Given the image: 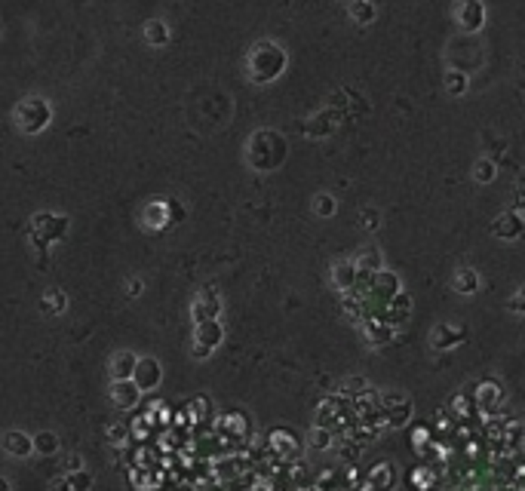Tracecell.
Returning <instances> with one entry per match:
<instances>
[{
  "instance_id": "cell-30",
  "label": "cell",
  "mask_w": 525,
  "mask_h": 491,
  "mask_svg": "<svg viewBox=\"0 0 525 491\" xmlns=\"http://www.w3.org/2000/svg\"><path fill=\"white\" fill-rule=\"evenodd\" d=\"M467 74L464 71H449L445 74V92H449V96H464L467 92Z\"/></svg>"
},
{
  "instance_id": "cell-10",
  "label": "cell",
  "mask_w": 525,
  "mask_h": 491,
  "mask_svg": "<svg viewBox=\"0 0 525 491\" xmlns=\"http://www.w3.org/2000/svg\"><path fill=\"white\" fill-rule=\"evenodd\" d=\"M221 295L212 286H203L197 292L194 304H191V317L194 322H206V319H221Z\"/></svg>"
},
{
  "instance_id": "cell-34",
  "label": "cell",
  "mask_w": 525,
  "mask_h": 491,
  "mask_svg": "<svg viewBox=\"0 0 525 491\" xmlns=\"http://www.w3.org/2000/svg\"><path fill=\"white\" fill-rule=\"evenodd\" d=\"M71 485H74V491H89V488H92V476H89L87 470L71 473Z\"/></svg>"
},
{
  "instance_id": "cell-7",
  "label": "cell",
  "mask_w": 525,
  "mask_h": 491,
  "mask_svg": "<svg viewBox=\"0 0 525 491\" xmlns=\"http://www.w3.org/2000/svg\"><path fill=\"white\" fill-rule=\"evenodd\" d=\"M344 120H347L344 111H338V107H323L320 114H313V117L304 120V135L307 138H326V135L335 133Z\"/></svg>"
},
{
  "instance_id": "cell-39",
  "label": "cell",
  "mask_w": 525,
  "mask_h": 491,
  "mask_svg": "<svg viewBox=\"0 0 525 491\" xmlns=\"http://www.w3.org/2000/svg\"><path fill=\"white\" fill-rule=\"evenodd\" d=\"M0 485H3V491H10V482H6V479H3V482H0Z\"/></svg>"
},
{
  "instance_id": "cell-35",
  "label": "cell",
  "mask_w": 525,
  "mask_h": 491,
  "mask_svg": "<svg viewBox=\"0 0 525 491\" xmlns=\"http://www.w3.org/2000/svg\"><path fill=\"white\" fill-rule=\"evenodd\" d=\"M61 467H65V476L80 473V470H83V458H80V455H68V458H65V464H61Z\"/></svg>"
},
{
  "instance_id": "cell-38",
  "label": "cell",
  "mask_w": 525,
  "mask_h": 491,
  "mask_svg": "<svg viewBox=\"0 0 525 491\" xmlns=\"http://www.w3.org/2000/svg\"><path fill=\"white\" fill-rule=\"evenodd\" d=\"M513 209L525 215V188H519V190L513 194Z\"/></svg>"
},
{
  "instance_id": "cell-8",
  "label": "cell",
  "mask_w": 525,
  "mask_h": 491,
  "mask_svg": "<svg viewBox=\"0 0 525 491\" xmlns=\"http://www.w3.org/2000/svg\"><path fill=\"white\" fill-rule=\"evenodd\" d=\"M381 411H384V421H387L393 430L406 427L408 421H412V402H408V396L399 393V390L381 396Z\"/></svg>"
},
{
  "instance_id": "cell-5",
  "label": "cell",
  "mask_w": 525,
  "mask_h": 491,
  "mask_svg": "<svg viewBox=\"0 0 525 491\" xmlns=\"http://www.w3.org/2000/svg\"><path fill=\"white\" fill-rule=\"evenodd\" d=\"M225 341V326L221 319H206L194 326V356L197 359H209L215 350Z\"/></svg>"
},
{
  "instance_id": "cell-26",
  "label": "cell",
  "mask_w": 525,
  "mask_h": 491,
  "mask_svg": "<svg viewBox=\"0 0 525 491\" xmlns=\"http://www.w3.org/2000/svg\"><path fill=\"white\" fill-rule=\"evenodd\" d=\"M56 451H59V436L52 433V430H40V433L34 436V455L50 458V455H56Z\"/></svg>"
},
{
  "instance_id": "cell-13",
  "label": "cell",
  "mask_w": 525,
  "mask_h": 491,
  "mask_svg": "<svg viewBox=\"0 0 525 491\" xmlns=\"http://www.w3.org/2000/svg\"><path fill=\"white\" fill-rule=\"evenodd\" d=\"M464 341H467V332L461 326H454V322H439V326L430 328V347L434 350L449 353L454 347H461Z\"/></svg>"
},
{
  "instance_id": "cell-24",
  "label": "cell",
  "mask_w": 525,
  "mask_h": 491,
  "mask_svg": "<svg viewBox=\"0 0 525 491\" xmlns=\"http://www.w3.org/2000/svg\"><path fill=\"white\" fill-rule=\"evenodd\" d=\"M169 40H172V31H169V25L163 19L145 22V43L148 46H166Z\"/></svg>"
},
{
  "instance_id": "cell-23",
  "label": "cell",
  "mask_w": 525,
  "mask_h": 491,
  "mask_svg": "<svg viewBox=\"0 0 525 491\" xmlns=\"http://www.w3.org/2000/svg\"><path fill=\"white\" fill-rule=\"evenodd\" d=\"M347 15H350L353 25H372L378 13L372 0H347Z\"/></svg>"
},
{
  "instance_id": "cell-20",
  "label": "cell",
  "mask_w": 525,
  "mask_h": 491,
  "mask_svg": "<svg viewBox=\"0 0 525 491\" xmlns=\"http://www.w3.org/2000/svg\"><path fill=\"white\" fill-rule=\"evenodd\" d=\"M142 221L151 230L169 227V225H172V209H169V199H154V203H148V209L142 212Z\"/></svg>"
},
{
  "instance_id": "cell-3",
  "label": "cell",
  "mask_w": 525,
  "mask_h": 491,
  "mask_svg": "<svg viewBox=\"0 0 525 491\" xmlns=\"http://www.w3.org/2000/svg\"><path fill=\"white\" fill-rule=\"evenodd\" d=\"M13 123L19 126V133L25 135H40L46 126L52 123V105L43 96H28L15 105Z\"/></svg>"
},
{
  "instance_id": "cell-15",
  "label": "cell",
  "mask_w": 525,
  "mask_h": 491,
  "mask_svg": "<svg viewBox=\"0 0 525 491\" xmlns=\"http://www.w3.org/2000/svg\"><path fill=\"white\" fill-rule=\"evenodd\" d=\"M480 289H482V276H480V271H476V267L461 264L458 271L452 273V292H454V295H461V298H473Z\"/></svg>"
},
{
  "instance_id": "cell-25",
  "label": "cell",
  "mask_w": 525,
  "mask_h": 491,
  "mask_svg": "<svg viewBox=\"0 0 525 491\" xmlns=\"http://www.w3.org/2000/svg\"><path fill=\"white\" fill-rule=\"evenodd\" d=\"M366 341L372 344V347H384L387 341H393V326H387L384 319L366 322Z\"/></svg>"
},
{
  "instance_id": "cell-1",
  "label": "cell",
  "mask_w": 525,
  "mask_h": 491,
  "mask_svg": "<svg viewBox=\"0 0 525 491\" xmlns=\"http://www.w3.org/2000/svg\"><path fill=\"white\" fill-rule=\"evenodd\" d=\"M286 65H289V56L276 40H258L246 52V77L256 86H267V83L280 80Z\"/></svg>"
},
{
  "instance_id": "cell-11",
  "label": "cell",
  "mask_w": 525,
  "mask_h": 491,
  "mask_svg": "<svg viewBox=\"0 0 525 491\" xmlns=\"http://www.w3.org/2000/svg\"><path fill=\"white\" fill-rule=\"evenodd\" d=\"M491 234H495L498 240H504V243H516V240H522V236H525V215H522V212H516V209L501 212L498 218L491 221Z\"/></svg>"
},
{
  "instance_id": "cell-9",
  "label": "cell",
  "mask_w": 525,
  "mask_h": 491,
  "mask_svg": "<svg viewBox=\"0 0 525 491\" xmlns=\"http://www.w3.org/2000/svg\"><path fill=\"white\" fill-rule=\"evenodd\" d=\"M397 295H403V282H399L397 273L381 271V273H372V276H369V298H372V301L387 307Z\"/></svg>"
},
{
  "instance_id": "cell-12",
  "label": "cell",
  "mask_w": 525,
  "mask_h": 491,
  "mask_svg": "<svg viewBox=\"0 0 525 491\" xmlns=\"http://www.w3.org/2000/svg\"><path fill=\"white\" fill-rule=\"evenodd\" d=\"M454 22L458 28H464L467 34H476L485 25V3L482 0H458L454 6Z\"/></svg>"
},
{
  "instance_id": "cell-28",
  "label": "cell",
  "mask_w": 525,
  "mask_h": 491,
  "mask_svg": "<svg viewBox=\"0 0 525 491\" xmlns=\"http://www.w3.org/2000/svg\"><path fill=\"white\" fill-rule=\"evenodd\" d=\"M311 206H313V215H320V218H332V215L338 212V203L332 194H316L311 199Z\"/></svg>"
},
{
  "instance_id": "cell-32",
  "label": "cell",
  "mask_w": 525,
  "mask_h": 491,
  "mask_svg": "<svg viewBox=\"0 0 525 491\" xmlns=\"http://www.w3.org/2000/svg\"><path fill=\"white\" fill-rule=\"evenodd\" d=\"M311 448H320V451H326L329 445H332V433H329V427H313L311 430Z\"/></svg>"
},
{
  "instance_id": "cell-19",
  "label": "cell",
  "mask_w": 525,
  "mask_h": 491,
  "mask_svg": "<svg viewBox=\"0 0 525 491\" xmlns=\"http://www.w3.org/2000/svg\"><path fill=\"white\" fill-rule=\"evenodd\" d=\"M3 451L13 458H28L34 455V436L22 433V430H6L3 433Z\"/></svg>"
},
{
  "instance_id": "cell-27",
  "label": "cell",
  "mask_w": 525,
  "mask_h": 491,
  "mask_svg": "<svg viewBox=\"0 0 525 491\" xmlns=\"http://www.w3.org/2000/svg\"><path fill=\"white\" fill-rule=\"evenodd\" d=\"M495 175H498L495 160H491V157H480V160H476V166H473V181L476 184H491V181H495Z\"/></svg>"
},
{
  "instance_id": "cell-2",
  "label": "cell",
  "mask_w": 525,
  "mask_h": 491,
  "mask_svg": "<svg viewBox=\"0 0 525 491\" xmlns=\"http://www.w3.org/2000/svg\"><path fill=\"white\" fill-rule=\"evenodd\" d=\"M286 153H289V144H286V138L276 129H256L249 135V142H246V163L256 172H274V169H280Z\"/></svg>"
},
{
  "instance_id": "cell-14",
  "label": "cell",
  "mask_w": 525,
  "mask_h": 491,
  "mask_svg": "<svg viewBox=\"0 0 525 491\" xmlns=\"http://www.w3.org/2000/svg\"><path fill=\"white\" fill-rule=\"evenodd\" d=\"M138 390L142 393H151V390L160 387V381H163V365H160L157 356H142L138 359V368H135V378Z\"/></svg>"
},
{
  "instance_id": "cell-16",
  "label": "cell",
  "mask_w": 525,
  "mask_h": 491,
  "mask_svg": "<svg viewBox=\"0 0 525 491\" xmlns=\"http://www.w3.org/2000/svg\"><path fill=\"white\" fill-rule=\"evenodd\" d=\"M138 359L133 350H117L111 356V363H108V375H111V381H133L135 378V368H138Z\"/></svg>"
},
{
  "instance_id": "cell-33",
  "label": "cell",
  "mask_w": 525,
  "mask_h": 491,
  "mask_svg": "<svg viewBox=\"0 0 525 491\" xmlns=\"http://www.w3.org/2000/svg\"><path fill=\"white\" fill-rule=\"evenodd\" d=\"M507 310L516 313V317H525V282L513 292L510 298H507Z\"/></svg>"
},
{
  "instance_id": "cell-21",
  "label": "cell",
  "mask_w": 525,
  "mask_h": 491,
  "mask_svg": "<svg viewBox=\"0 0 525 491\" xmlns=\"http://www.w3.org/2000/svg\"><path fill=\"white\" fill-rule=\"evenodd\" d=\"M408 317H412V298H408L406 292H403V295L393 298V301H390L387 307H384V313H381V319L387 322V326H393V328L403 326V322H406Z\"/></svg>"
},
{
  "instance_id": "cell-36",
  "label": "cell",
  "mask_w": 525,
  "mask_h": 491,
  "mask_svg": "<svg viewBox=\"0 0 525 491\" xmlns=\"http://www.w3.org/2000/svg\"><path fill=\"white\" fill-rule=\"evenodd\" d=\"M145 292V280L142 276H129V282H126V295L129 298H138Z\"/></svg>"
},
{
  "instance_id": "cell-29",
  "label": "cell",
  "mask_w": 525,
  "mask_h": 491,
  "mask_svg": "<svg viewBox=\"0 0 525 491\" xmlns=\"http://www.w3.org/2000/svg\"><path fill=\"white\" fill-rule=\"evenodd\" d=\"M357 221H360L362 230H369V234H372V230L381 227V212H378L375 206H362L360 215H357Z\"/></svg>"
},
{
  "instance_id": "cell-37",
  "label": "cell",
  "mask_w": 525,
  "mask_h": 491,
  "mask_svg": "<svg viewBox=\"0 0 525 491\" xmlns=\"http://www.w3.org/2000/svg\"><path fill=\"white\" fill-rule=\"evenodd\" d=\"M50 491H74L71 476H56V479L50 482Z\"/></svg>"
},
{
  "instance_id": "cell-6",
  "label": "cell",
  "mask_w": 525,
  "mask_h": 491,
  "mask_svg": "<svg viewBox=\"0 0 525 491\" xmlns=\"http://www.w3.org/2000/svg\"><path fill=\"white\" fill-rule=\"evenodd\" d=\"M360 264L357 258H338L329 264V282L335 292H341V295H347V292L357 289V280H360Z\"/></svg>"
},
{
  "instance_id": "cell-31",
  "label": "cell",
  "mask_w": 525,
  "mask_h": 491,
  "mask_svg": "<svg viewBox=\"0 0 525 491\" xmlns=\"http://www.w3.org/2000/svg\"><path fill=\"white\" fill-rule=\"evenodd\" d=\"M476 399H480L482 405H498L501 402V387L495 381H485V384H480V390H476Z\"/></svg>"
},
{
  "instance_id": "cell-22",
  "label": "cell",
  "mask_w": 525,
  "mask_h": 491,
  "mask_svg": "<svg viewBox=\"0 0 525 491\" xmlns=\"http://www.w3.org/2000/svg\"><path fill=\"white\" fill-rule=\"evenodd\" d=\"M357 264H360V271L362 273H381L384 271V255H381V249L378 245H362V249L357 252Z\"/></svg>"
},
{
  "instance_id": "cell-4",
  "label": "cell",
  "mask_w": 525,
  "mask_h": 491,
  "mask_svg": "<svg viewBox=\"0 0 525 491\" xmlns=\"http://www.w3.org/2000/svg\"><path fill=\"white\" fill-rule=\"evenodd\" d=\"M68 227H71L68 215H59V212H37L34 218L28 221V236H31V243H34L37 249H50L52 243L65 240V236H68Z\"/></svg>"
},
{
  "instance_id": "cell-18",
  "label": "cell",
  "mask_w": 525,
  "mask_h": 491,
  "mask_svg": "<svg viewBox=\"0 0 525 491\" xmlns=\"http://www.w3.org/2000/svg\"><path fill=\"white\" fill-rule=\"evenodd\" d=\"M68 304H71L68 301V292L59 289V286H50L40 298H37V307H40L43 317H61V313L68 310Z\"/></svg>"
},
{
  "instance_id": "cell-17",
  "label": "cell",
  "mask_w": 525,
  "mask_h": 491,
  "mask_svg": "<svg viewBox=\"0 0 525 491\" xmlns=\"http://www.w3.org/2000/svg\"><path fill=\"white\" fill-rule=\"evenodd\" d=\"M108 396H111V402L117 405V409L129 411L135 409L138 396H142V390H138L135 381H111V390H108Z\"/></svg>"
}]
</instances>
